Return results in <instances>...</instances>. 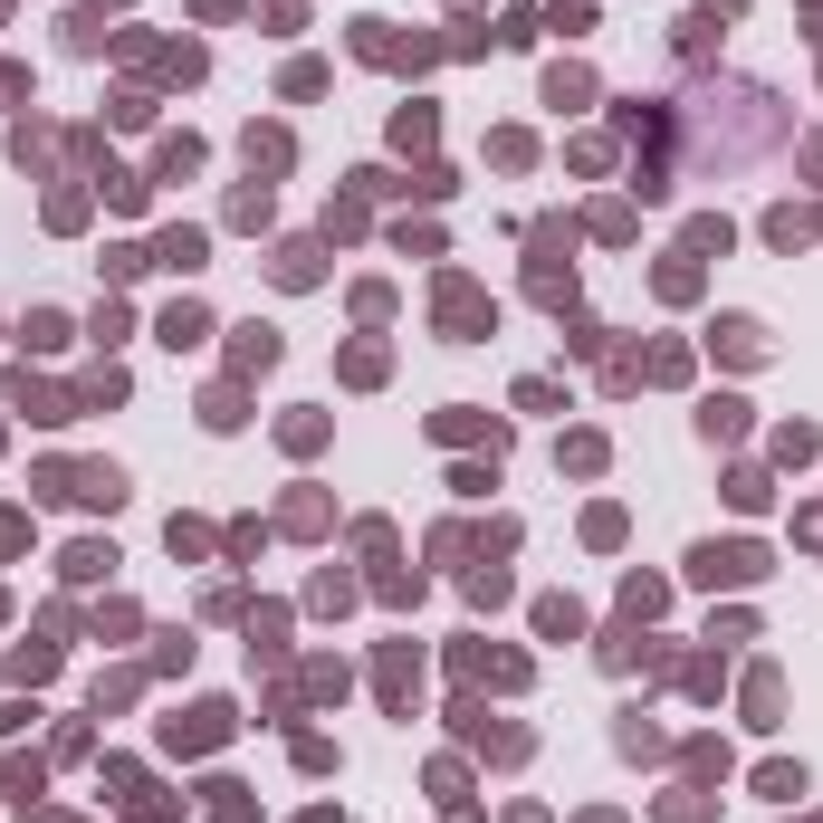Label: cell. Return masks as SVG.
I'll return each instance as SVG.
<instances>
[{
  "mask_svg": "<svg viewBox=\"0 0 823 823\" xmlns=\"http://www.w3.org/2000/svg\"><path fill=\"white\" fill-rule=\"evenodd\" d=\"M699 585H718V575H728V585H747V575H766V556H756V546H699Z\"/></svg>",
  "mask_w": 823,
  "mask_h": 823,
  "instance_id": "6da1fadb",
  "label": "cell"
},
{
  "mask_svg": "<svg viewBox=\"0 0 823 823\" xmlns=\"http://www.w3.org/2000/svg\"><path fill=\"white\" fill-rule=\"evenodd\" d=\"M164 268H202V231H164Z\"/></svg>",
  "mask_w": 823,
  "mask_h": 823,
  "instance_id": "7a4b0ae2",
  "label": "cell"
}]
</instances>
